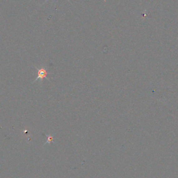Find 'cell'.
Returning a JSON list of instances; mask_svg holds the SVG:
<instances>
[{
  "instance_id": "obj_2",
  "label": "cell",
  "mask_w": 178,
  "mask_h": 178,
  "mask_svg": "<svg viewBox=\"0 0 178 178\" xmlns=\"http://www.w3.org/2000/svg\"><path fill=\"white\" fill-rule=\"evenodd\" d=\"M46 137H47V142H46V143H50L51 142H52L53 141V136H47V135H46Z\"/></svg>"
},
{
  "instance_id": "obj_1",
  "label": "cell",
  "mask_w": 178,
  "mask_h": 178,
  "mask_svg": "<svg viewBox=\"0 0 178 178\" xmlns=\"http://www.w3.org/2000/svg\"><path fill=\"white\" fill-rule=\"evenodd\" d=\"M36 70H38V77L36 78V79L34 81V82H36V81L39 80V79H40L41 80V82H42L43 80V79L44 78H46L47 80H49V79L47 78V73L46 70V68L42 67H41V68H36Z\"/></svg>"
}]
</instances>
